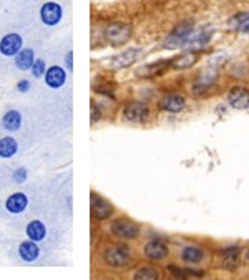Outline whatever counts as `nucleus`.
Here are the masks:
<instances>
[{
    "label": "nucleus",
    "instance_id": "a878e982",
    "mask_svg": "<svg viewBox=\"0 0 249 280\" xmlns=\"http://www.w3.org/2000/svg\"><path fill=\"white\" fill-rule=\"evenodd\" d=\"M32 75L35 78H40V76H45V71H47V66H45V61L43 60H35L32 65Z\"/></svg>",
    "mask_w": 249,
    "mask_h": 280
},
{
    "label": "nucleus",
    "instance_id": "412c9836",
    "mask_svg": "<svg viewBox=\"0 0 249 280\" xmlns=\"http://www.w3.org/2000/svg\"><path fill=\"white\" fill-rule=\"evenodd\" d=\"M17 149H19V144H17L14 138L5 136L0 139V158H5V159L12 158L17 153Z\"/></svg>",
    "mask_w": 249,
    "mask_h": 280
},
{
    "label": "nucleus",
    "instance_id": "6e6552de",
    "mask_svg": "<svg viewBox=\"0 0 249 280\" xmlns=\"http://www.w3.org/2000/svg\"><path fill=\"white\" fill-rule=\"evenodd\" d=\"M22 45H24V40L19 33H9L0 40V53L5 57H15L22 50Z\"/></svg>",
    "mask_w": 249,
    "mask_h": 280
},
{
    "label": "nucleus",
    "instance_id": "6ab92c4d",
    "mask_svg": "<svg viewBox=\"0 0 249 280\" xmlns=\"http://www.w3.org/2000/svg\"><path fill=\"white\" fill-rule=\"evenodd\" d=\"M170 66H171V61L161 60V61H156V63L143 66L141 70H138V75H143V76H156V75L164 73V71L168 70Z\"/></svg>",
    "mask_w": 249,
    "mask_h": 280
},
{
    "label": "nucleus",
    "instance_id": "393cba45",
    "mask_svg": "<svg viewBox=\"0 0 249 280\" xmlns=\"http://www.w3.org/2000/svg\"><path fill=\"white\" fill-rule=\"evenodd\" d=\"M224 257V264L229 265L231 268L237 267V257H239V249H228L223 252Z\"/></svg>",
    "mask_w": 249,
    "mask_h": 280
},
{
    "label": "nucleus",
    "instance_id": "9d476101",
    "mask_svg": "<svg viewBox=\"0 0 249 280\" xmlns=\"http://www.w3.org/2000/svg\"><path fill=\"white\" fill-rule=\"evenodd\" d=\"M168 255V245L163 240L153 239L145 245V257L149 260H161Z\"/></svg>",
    "mask_w": 249,
    "mask_h": 280
},
{
    "label": "nucleus",
    "instance_id": "1a4fd4ad",
    "mask_svg": "<svg viewBox=\"0 0 249 280\" xmlns=\"http://www.w3.org/2000/svg\"><path fill=\"white\" fill-rule=\"evenodd\" d=\"M228 102L232 108L246 110L249 108V88L246 86H232L228 93Z\"/></svg>",
    "mask_w": 249,
    "mask_h": 280
},
{
    "label": "nucleus",
    "instance_id": "dca6fc26",
    "mask_svg": "<svg viewBox=\"0 0 249 280\" xmlns=\"http://www.w3.org/2000/svg\"><path fill=\"white\" fill-rule=\"evenodd\" d=\"M198 60H199L198 52H185L171 61V66H173L175 70H188V68H191Z\"/></svg>",
    "mask_w": 249,
    "mask_h": 280
},
{
    "label": "nucleus",
    "instance_id": "bb28decb",
    "mask_svg": "<svg viewBox=\"0 0 249 280\" xmlns=\"http://www.w3.org/2000/svg\"><path fill=\"white\" fill-rule=\"evenodd\" d=\"M27 179V169H24V167H19L15 172H14V181L15 182H24Z\"/></svg>",
    "mask_w": 249,
    "mask_h": 280
},
{
    "label": "nucleus",
    "instance_id": "2eb2a0df",
    "mask_svg": "<svg viewBox=\"0 0 249 280\" xmlns=\"http://www.w3.org/2000/svg\"><path fill=\"white\" fill-rule=\"evenodd\" d=\"M19 255L22 260L33 262L38 259V255H40V249H38L37 242H33V240H25V242H22L19 245Z\"/></svg>",
    "mask_w": 249,
    "mask_h": 280
},
{
    "label": "nucleus",
    "instance_id": "c85d7f7f",
    "mask_svg": "<svg viewBox=\"0 0 249 280\" xmlns=\"http://www.w3.org/2000/svg\"><path fill=\"white\" fill-rule=\"evenodd\" d=\"M65 63H66V68H68V70L73 68V52H68V53H66Z\"/></svg>",
    "mask_w": 249,
    "mask_h": 280
},
{
    "label": "nucleus",
    "instance_id": "a211bd4d",
    "mask_svg": "<svg viewBox=\"0 0 249 280\" xmlns=\"http://www.w3.org/2000/svg\"><path fill=\"white\" fill-rule=\"evenodd\" d=\"M2 125H4L5 130L10 131V133L19 131L20 126H22V115L17 110H9L7 113L4 115Z\"/></svg>",
    "mask_w": 249,
    "mask_h": 280
},
{
    "label": "nucleus",
    "instance_id": "cd10ccee",
    "mask_svg": "<svg viewBox=\"0 0 249 280\" xmlns=\"http://www.w3.org/2000/svg\"><path fill=\"white\" fill-rule=\"evenodd\" d=\"M17 89H19V93H29L30 81L29 80H20L19 83H17Z\"/></svg>",
    "mask_w": 249,
    "mask_h": 280
},
{
    "label": "nucleus",
    "instance_id": "c756f323",
    "mask_svg": "<svg viewBox=\"0 0 249 280\" xmlns=\"http://www.w3.org/2000/svg\"><path fill=\"white\" fill-rule=\"evenodd\" d=\"M100 120V113H98V110H97V106H92V121L95 123Z\"/></svg>",
    "mask_w": 249,
    "mask_h": 280
},
{
    "label": "nucleus",
    "instance_id": "5701e85b",
    "mask_svg": "<svg viewBox=\"0 0 249 280\" xmlns=\"http://www.w3.org/2000/svg\"><path fill=\"white\" fill-rule=\"evenodd\" d=\"M203 255H204L203 250L199 247H193V245L181 250V259L188 262V264H198V262L203 260Z\"/></svg>",
    "mask_w": 249,
    "mask_h": 280
},
{
    "label": "nucleus",
    "instance_id": "7ed1b4c3",
    "mask_svg": "<svg viewBox=\"0 0 249 280\" xmlns=\"http://www.w3.org/2000/svg\"><path fill=\"white\" fill-rule=\"evenodd\" d=\"M193 37V27L191 24H181L168 35L164 42V48H180L190 43Z\"/></svg>",
    "mask_w": 249,
    "mask_h": 280
},
{
    "label": "nucleus",
    "instance_id": "423d86ee",
    "mask_svg": "<svg viewBox=\"0 0 249 280\" xmlns=\"http://www.w3.org/2000/svg\"><path fill=\"white\" fill-rule=\"evenodd\" d=\"M123 116L131 123H145L149 118V108L145 103H130L125 106Z\"/></svg>",
    "mask_w": 249,
    "mask_h": 280
},
{
    "label": "nucleus",
    "instance_id": "4468645a",
    "mask_svg": "<svg viewBox=\"0 0 249 280\" xmlns=\"http://www.w3.org/2000/svg\"><path fill=\"white\" fill-rule=\"evenodd\" d=\"M138 55H140V50L138 48L126 50V52L116 55V57L112 60V66L113 68H126V66L133 65L138 60Z\"/></svg>",
    "mask_w": 249,
    "mask_h": 280
},
{
    "label": "nucleus",
    "instance_id": "f257e3e1",
    "mask_svg": "<svg viewBox=\"0 0 249 280\" xmlns=\"http://www.w3.org/2000/svg\"><path fill=\"white\" fill-rule=\"evenodd\" d=\"M110 231L116 237L121 240H133L140 236V227L130 219H116L110 226Z\"/></svg>",
    "mask_w": 249,
    "mask_h": 280
},
{
    "label": "nucleus",
    "instance_id": "f3484780",
    "mask_svg": "<svg viewBox=\"0 0 249 280\" xmlns=\"http://www.w3.org/2000/svg\"><path fill=\"white\" fill-rule=\"evenodd\" d=\"M33 61H35V55H33L32 48H22L20 52L15 55V66L22 71L30 70Z\"/></svg>",
    "mask_w": 249,
    "mask_h": 280
},
{
    "label": "nucleus",
    "instance_id": "b1692460",
    "mask_svg": "<svg viewBox=\"0 0 249 280\" xmlns=\"http://www.w3.org/2000/svg\"><path fill=\"white\" fill-rule=\"evenodd\" d=\"M158 277H159V272H158L154 267H151V265L140 267V268H138V270L135 272V278H148V280H153V278H158Z\"/></svg>",
    "mask_w": 249,
    "mask_h": 280
},
{
    "label": "nucleus",
    "instance_id": "0eeeda50",
    "mask_svg": "<svg viewBox=\"0 0 249 280\" xmlns=\"http://www.w3.org/2000/svg\"><path fill=\"white\" fill-rule=\"evenodd\" d=\"M62 15H63V10L60 7L58 4L55 2H47L43 4V7L40 9V19L45 25L48 27H53L57 25L60 20H62Z\"/></svg>",
    "mask_w": 249,
    "mask_h": 280
},
{
    "label": "nucleus",
    "instance_id": "4be33fe9",
    "mask_svg": "<svg viewBox=\"0 0 249 280\" xmlns=\"http://www.w3.org/2000/svg\"><path fill=\"white\" fill-rule=\"evenodd\" d=\"M229 29L249 33V14H237L229 19Z\"/></svg>",
    "mask_w": 249,
    "mask_h": 280
},
{
    "label": "nucleus",
    "instance_id": "aec40b11",
    "mask_svg": "<svg viewBox=\"0 0 249 280\" xmlns=\"http://www.w3.org/2000/svg\"><path fill=\"white\" fill-rule=\"evenodd\" d=\"M47 236V229L45 224L40 221H32L29 226H27V237L33 242H40Z\"/></svg>",
    "mask_w": 249,
    "mask_h": 280
},
{
    "label": "nucleus",
    "instance_id": "39448f33",
    "mask_svg": "<svg viewBox=\"0 0 249 280\" xmlns=\"http://www.w3.org/2000/svg\"><path fill=\"white\" fill-rule=\"evenodd\" d=\"M90 212H92L93 219L103 221V219H108V217L113 214V207L107 199L100 198V196H97V194H92Z\"/></svg>",
    "mask_w": 249,
    "mask_h": 280
},
{
    "label": "nucleus",
    "instance_id": "f03ea898",
    "mask_svg": "<svg viewBox=\"0 0 249 280\" xmlns=\"http://www.w3.org/2000/svg\"><path fill=\"white\" fill-rule=\"evenodd\" d=\"M131 260V250L126 245L116 244L105 250V262L110 267H125Z\"/></svg>",
    "mask_w": 249,
    "mask_h": 280
},
{
    "label": "nucleus",
    "instance_id": "f8f14e48",
    "mask_svg": "<svg viewBox=\"0 0 249 280\" xmlns=\"http://www.w3.org/2000/svg\"><path fill=\"white\" fill-rule=\"evenodd\" d=\"M185 105H186V100L185 97H181L180 93L164 95L161 98V102H159V106H161L164 111H170V113H180V111L185 108Z\"/></svg>",
    "mask_w": 249,
    "mask_h": 280
},
{
    "label": "nucleus",
    "instance_id": "7c9ffc66",
    "mask_svg": "<svg viewBox=\"0 0 249 280\" xmlns=\"http://www.w3.org/2000/svg\"><path fill=\"white\" fill-rule=\"evenodd\" d=\"M247 259H249V250H247Z\"/></svg>",
    "mask_w": 249,
    "mask_h": 280
},
{
    "label": "nucleus",
    "instance_id": "9b49d317",
    "mask_svg": "<svg viewBox=\"0 0 249 280\" xmlns=\"http://www.w3.org/2000/svg\"><path fill=\"white\" fill-rule=\"evenodd\" d=\"M66 81V71L62 68V66L55 65V66H50L45 71V83L47 86L57 89V88H62Z\"/></svg>",
    "mask_w": 249,
    "mask_h": 280
},
{
    "label": "nucleus",
    "instance_id": "20e7f679",
    "mask_svg": "<svg viewBox=\"0 0 249 280\" xmlns=\"http://www.w3.org/2000/svg\"><path fill=\"white\" fill-rule=\"evenodd\" d=\"M105 35H107V40H110L112 45H123L130 40L131 29L126 24H112L105 32Z\"/></svg>",
    "mask_w": 249,
    "mask_h": 280
},
{
    "label": "nucleus",
    "instance_id": "ddd939ff",
    "mask_svg": "<svg viewBox=\"0 0 249 280\" xmlns=\"http://www.w3.org/2000/svg\"><path fill=\"white\" fill-rule=\"evenodd\" d=\"M27 206H29V198L24 193H15L5 201V207L10 214H22L27 209Z\"/></svg>",
    "mask_w": 249,
    "mask_h": 280
}]
</instances>
